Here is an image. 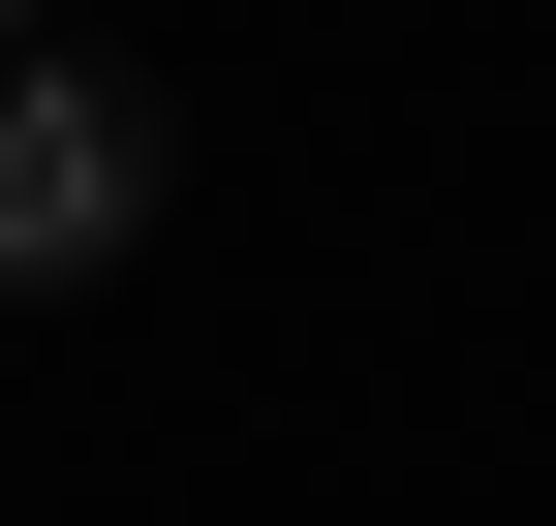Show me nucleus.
<instances>
[{
    "label": "nucleus",
    "instance_id": "nucleus-2",
    "mask_svg": "<svg viewBox=\"0 0 556 526\" xmlns=\"http://www.w3.org/2000/svg\"><path fill=\"white\" fill-rule=\"evenodd\" d=\"M0 32H31V0H0Z\"/></svg>",
    "mask_w": 556,
    "mask_h": 526
},
{
    "label": "nucleus",
    "instance_id": "nucleus-1",
    "mask_svg": "<svg viewBox=\"0 0 556 526\" xmlns=\"http://www.w3.org/2000/svg\"><path fill=\"white\" fill-rule=\"evenodd\" d=\"M155 217V93L124 62H0V279H124Z\"/></svg>",
    "mask_w": 556,
    "mask_h": 526
}]
</instances>
